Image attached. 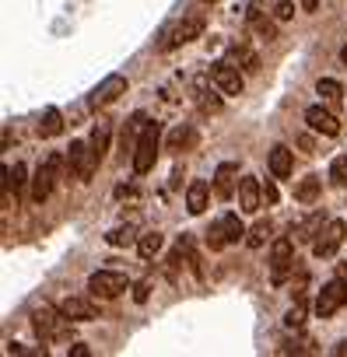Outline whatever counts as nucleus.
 Returning <instances> with one entry per match:
<instances>
[{"instance_id":"obj_13","label":"nucleus","mask_w":347,"mask_h":357,"mask_svg":"<svg viewBox=\"0 0 347 357\" xmlns=\"http://www.w3.org/2000/svg\"><path fill=\"white\" fill-rule=\"evenodd\" d=\"M239 165L235 161H225V165H218V172H214V197L218 200H232V193L239 190Z\"/></svg>"},{"instance_id":"obj_3","label":"nucleus","mask_w":347,"mask_h":357,"mask_svg":"<svg viewBox=\"0 0 347 357\" xmlns=\"http://www.w3.org/2000/svg\"><path fill=\"white\" fill-rule=\"evenodd\" d=\"M67 322L71 319H64V312L60 308H50V305H43V308L32 312V329H36L39 340H64L67 336Z\"/></svg>"},{"instance_id":"obj_26","label":"nucleus","mask_w":347,"mask_h":357,"mask_svg":"<svg viewBox=\"0 0 347 357\" xmlns=\"http://www.w3.org/2000/svg\"><path fill=\"white\" fill-rule=\"evenodd\" d=\"M232 63H239L242 70H260V60H256V53H253L246 43L232 46Z\"/></svg>"},{"instance_id":"obj_2","label":"nucleus","mask_w":347,"mask_h":357,"mask_svg":"<svg viewBox=\"0 0 347 357\" xmlns=\"http://www.w3.org/2000/svg\"><path fill=\"white\" fill-rule=\"evenodd\" d=\"M204 25H207L204 15H183L176 25L161 36V50L168 53V50H176V46H186V43L200 39V36H204Z\"/></svg>"},{"instance_id":"obj_29","label":"nucleus","mask_w":347,"mask_h":357,"mask_svg":"<svg viewBox=\"0 0 347 357\" xmlns=\"http://www.w3.org/2000/svg\"><path fill=\"white\" fill-rule=\"evenodd\" d=\"M270 221H256L253 228H249V235H246V245L249 249H260V245H267V238H270Z\"/></svg>"},{"instance_id":"obj_20","label":"nucleus","mask_w":347,"mask_h":357,"mask_svg":"<svg viewBox=\"0 0 347 357\" xmlns=\"http://www.w3.org/2000/svg\"><path fill=\"white\" fill-rule=\"evenodd\" d=\"M291 168H295V158H291V151H288L284 144H277V147L270 151V172H274L277 178H288V175H291Z\"/></svg>"},{"instance_id":"obj_34","label":"nucleus","mask_w":347,"mask_h":357,"mask_svg":"<svg viewBox=\"0 0 347 357\" xmlns=\"http://www.w3.org/2000/svg\"><path fill=\"white\" fill-rule=\"evenodd\" d=\"M295 15V4H291V0H277V8H274V18L277 22H288Z\"/></svg>"},{"instance_id":"obj_22","label":"nucleus","mask_w":347,"mask_h":357,"mask_svg":"<svg viewBox=\"0 0 347 357\" xmlns=\"http://www.w3.org/2000/svg\"><path fill=\"white\" fill-rule=\"evenodd\" d=\"M109 137H112V126H109L105 119H98V123H95V130H91V140H88V147L95 151V158H98V161L105 158V147H109Z\"/></svg>"},{"instance_id":"obj_1","label":"nucleus","mask_w":347,"mask_h":357,"mask_svg":"<svg viewBox=\"0 0 347 357\" xmlns=\"http://www.w3.org/2000/svg\"><path fill=\"white\" fill-rule=\"evenodd\" d=\"M158 144H161V126L158 123H147L144 133H137V144H133V172L137 175H144V172L154 168Z\"/></svg>"},{"instance_id":"obj_19","label":"nucleus","mask_w":347,"mask_h":357,"mask_svg":"<svg viewBox=\"0 0 347 357\" xmlns=\"http://www.w3.org/2000/svg\"><path fill=\"white\" fill-rule=\"evenodd\" d=\"M323 231V214H309L302 225H295L291 228V238L302 245V242H316V235Z\"/></svg>"},{"instance_id":"obj_17","label":"nucleus","mask_w":347,"mask_h":357,"mask_svg":"<svg viewBox=\"0 0 347 357\" xmlns=\"http://www.w3.org/2000/svg\"><path fill=\"white\" fill-rule=\"evenodd\" d=\"M246 18H249V25L256 29V36H260V39H277V25L267 18V11H263V4H260V0H253V4H249Z\"/></svg>"},{"instance_id":"obj_33","label":"nucleus","mask_w":347,"mask_h":357,"mask_svg":"<svg viewBox=\"0 0 347 357\" xmlns=\"http://www.w3.org/2000/svg\"><path fill=\"white\" fill-rule=\"evenodd\" d=\"M302 319H305V305L298 301V305L284 315V326H288V329H298V326H302Z\"/></svg>"},{"instance_id":"obj_38","label":"nucleus","mask_w":347,"mask_h":357,"mask_svg":"<svg viewBox=\"0 0 347 357\" xmlns=\"http://www.w3.org/2000/svg\"><path fill=\"white\" fill-rule=\"evenodd\" d=\"M319 8V0H302V11H316Z\"/></svg>"},{"instance_id":"obj_16","label":"nucleus","mask_w":347,"mask_h":357,"mask_svg":"<svg viewBox=\"0 0 347 357\" xmlns=\"http://www.w3.org/2000/svg\"><path fill=\"white\" fill-rule=\"evenodd\" d=\"M260 200H263V186L256 183V178H242L239 183V211H246V214H256L260 211Z\"/></svg>"},{"instance_id":"obj_12","label":"nucleus","mask_w":347,"mask_h":357,"mask_svg":"<svg viewBox=\"0 0 347 357\" xmlns=\"http://www.w3.org/2000/svg\"><path fill=\"white\" fill-rule=\"evenodd\" d=\"M119 95H126V77L123 74H109L95 91H91V98H88V109L91 112H98V109H105V105H112Z\"/></svg>"},{"instance_id":"obj_18","label":"nucleus","mask_w":347,"mask_h":357,"mask_svg":"<svg viewBox=\"0 0 347 357\" xmlns=\"http://www.w3.org/2000/svg\"><path fill=\"white\" fill-rule=\"evenodd\" d=\"M207 200H211V186L204 183V178H193L190 190H186V211L197 218V214L207 211Z\"/></svg>"},{"instance_id":"obj_32","label":"nucleus","mask_w":347,"mask_h":357,"mask_svg":"<svg viewBox=\"0 0 347 357\" xmlns=\"http://www.w3.org/2000/svg\"><path fill=\"white\" fill-rule=\"evenodd\" d=\"M330 178H333L337 186H347V154L333 158V165H330Z\"/></svg>"},{"instance_id":"obj_14","label":"nucleus","mask_w":347,"mask_h":357,"mask_svg":"<svg viewBox=\"0 0 347 357\" xmlns=\"http://www.w3.org/2000/svg\"><path fill=\"white\" fill-rule=\"evenodd\" d=\"M305 123H309L316 133H323V137H337V133H340L337 116H333L330 109H323V105H309V109H305Z\"/></svg>"},{"instance_id":"obj_9","label":"nucleus","mask_w":347,"mask_h":357,"mask_svg":"<svg viewBox=\"0 0 347 357\" xmlns=\"http://www.w3.org/2000/svg\"><path fill=\"white\" fill-rule=\"evenodd\" d=\"M295 238H277L274 245H270V277H274V284H284L288 280V273H291V266H295Z\"/></svg>"},{"instance_id":"obj_4","label":"nucleus","mask_w":347,"mask_h":357,"mask_svg":"<svg viewBox=\"0 0 347 357\" xmlns=\"http://www.w3.org/2000/svg\"><path fill=\"white\" fill-rule=\"evenodd\" d=\"M60 165H64V158H60V154H50V158L36 168V178H32V200H36V204H46V200H50L57 178H60Z\"/></svg>"},{"instance_id":"obj_28","label":"nucleus","mask_w":347,"mask_h":357,"mask_svg":"<svg viewBox=\"0 0 347 357\" xmlns=\"http://www.w3.org/2000/svg\"><path fill=\"white\" fill-rule=\"evenodd\" d=\"M316 91L323 95V102H326V105H340V95H344V88H340L333 77H323V81L316 84Z\"/></svg>"},{"instance_id":"obj_30","label":"nucleus","mask_w":347,"mask_h":357,"mask_svg":"<svg viewBox=\"0 0 347 357\" xmlns=\"http://www.w3.org/2000/svg\"><path fill=\"white\" fill-rule=\"evenodd\" d=\"M137 249H140V256H144V259H151V256L161 249V235H158V231L140 235V238H137Z\"/></svg>"},{"instance_id":"obj_6","label":"nucleus","mask_w":347,"mask_h":357,"mask_svg":"<svg viewBox=\"0 0 347 357\" xmlns=\"http://www.w3.org/2000/svg\"><path fill=\"white\" fill-rule=\"evenodd\" d=\"M344 305H347V280L337 277V280H330V284L319 291V298H316V315H319V319H330V315H337Z\"/></svg>"},{"instance_id":"obj_8","label":"nucleus","mask_w":347,"mask_h":357,"mask_svg":"<svg viewBox=\"0 0 347 357\" xmlns=\"http://www.w3.org/2000/svg\"><path fill=\"white\" fill-rule=\"evenodd\" d=\"M242 235H246V228H242L239 214H225V218H218L214 228L207 231V245H211V249H225V245L239 242Z\"/></svg>"},{"instance_id":"obj_39","label":"nucleus","mask_w":347,"mask_h":357,"mask_svg":"<svg viewBox=\"0 0 347 357\" xmlns=\"http://www.w3.org/2000/svg\"><path fill=\"white\" fill-rule=\"evenodd\" d=\"M340 60H344V63H347V46H344V50H340Z\"/></svg>"},{"instance_id":"obj_24","label":"nucleus","mask_w":347,"mask_h":357,"mask_svg":"<svg viewBox=\"0 0 347 357\" xmlns=\"http://www.w3.org/2000/svg\"><path fill=\"white\" fill-rule=\"evenodd\" d=\"M60 130H64V116H60V109H53V105H50V109L43 112V119H39L36 133H39V137H57Z\"/></svg>"},{"instance_id":"obj_37","label":"nucleus","mask_w":347,"mask_h":357,"mask_svg":"<svg viewBox=\"0 0 347 357\" xmlns=\"http://www.w3.org/2000/svg\"><path fill=\"white\" fill-rule=\"evenodd\" d=\"M88 354H91V350H88L84 343H77V347H71V357H88Z\"/></svg>"},{"instance_id":"obj_35","label":"nucleus","mask_w":347,"mask_h":357,"mask_svg":"<svg viewBox=\"0 0 347 357\" xmlns=\"http://www.w3.org/2000/svg\"><path fill=\"white\" fill-rule=\"evenodd\" d=\"M263 200H267V204H277V186H274V183L263 186Z\"/></svg>"},{"instance_id":"obj_21","label":"nucleus","mask_w":347,"mask_h":357,"mask_svg":"<svg viewBox=\"0 0 347 357\" xmlns=\"http://www.w3.org/2000/svg\"><path fill=\"white\" fill-rule=\"evenodd\" d=\"M193 95H197V105H200L204 112H218V109H221V98L207 88V77H197V81H193Z\"/></svg>"},{"instance_id":"obj_15","label":"nucleus","mask_w":347,"mask_h":357,"mask_svg":"<svg viewBox=\"0 0 347 357\" xmlns=\"http://www.w3.org/2000/svg\"><path fill=\"white\" fill-rule=\"evenodd\" d=\"M57 308H60L64 319H71V322H91V319H98V308H95V301H88V298H64Z\"/></svg>"},{"instance_id":"obj_10","label":"nucleus","mask_w":347,"mask_h":357,"mask_svg":"<svg viewBox=\"0 0 347 357\" xmlns=\"http://www.w3.org/2000/svg\"><path fill=\"white\" fill-rule=\"evenodd\" d=\"M126 287H130V280H126V273H119V270H98V273L88 277V291H91L95 298H116V294H123Z\"/></svg>"},{"instance_id":"obj_11","label":"nucleus","mask_w":347,"mask_h":357,"mask_svg":"<svg viewBox=\"0 0 347 357\" xmlns=\"http://www.w3.org/2000/svg\"><path fill=\"white\" fill-rule=\"evenodd\" d=\"M211 81L221 88V95H242V70L232 63V60H218L211 63Z\"/></svg>"},{"instance_id":"obj_27","label":"nucleus","mask_w":347,"mask_h":357,"mask_svg":"<svg viewBox=\"0 0 347 357\" xmlns=\"http://www.w3.org/2000/svg\"><path fill=\"white\" fill-rule=\"evenodd\" d=\"M22 186H25V165L4 168V193H11V190H15V197H18V193H22Z\"/></svg>"},{"instance_id":"obj_25","label":"nucleus","mask_w":347,"mask_h":357,"mask_svg":"<svg viewBox=\"0 0 347 357\" xmlns=\"http://www.w3.org/2000/svg\"><path fill=\"white\" fill-rule=\"evenodd\" d=\"M316 197H319V178H316V175L302 178V183L295 186V200H298V204H316Z\"/></svg>"},{"instance_id":"obj_23","label":"nucleus","mask_w":347,"mask_h":357,"mask_svg":"<svg viewBox=\"0 0 347 357\" xmlns=\"http://www.w3.org/2000/svg\"><path fill=\"white\" fill-rule=\"evenodd\" d=\"M197 144V130L193 126H176L168 133V151H190Z\"/></svg>"},{"instance_id":"obj_5","label":"nucleus","mask_w":347,"mask_h":357,"mask_svg":"<svg viewBox=\"0 0 347 357\" xmlns=\"http://www.w3.org/2000/svg\"><path fill=\"white\" fill-rule=\"evenodd\" d=\"M344 235H347V225H344L340 218L326 221V225H323V231H319V235H316V242H312V252H316L319 259L337 256V249L344 245Z\"/></svg>"},{"instance_id":"obj_7","label":"nucleus","mask_w":347,"mask_h":357,"mask_svg":"<svg viewBox=\"0 0 347 357\" xmlns=\"http://www.w3.org/2000/svg\"><path fill=\"white\" fill-rule=\"evenodd\" d=\"M98 165H102V161L95 158V151H91L84 140H74V144H71V151H67V168L81 178V183H88Z\"/></svg>"},{"instance_id":"obj_36","label":"nucleus","mask_w":347,"mask_h":357,"mask_svg":"<svg viewBox=\"0 0 347 357\" xmlns=\"http://www.w3.org/2000/svg\"><path fill=\"white\" fill-rule=\"evenodd\" d=\"M133 298H137V301H147V284H137V287H133Z\"/></svg>"},{"instance_id":"obj_31","label":"nucleus","mask_w":347,"mask_h":357,"mask_svg":"<svg viewBox=\"0 0 347 357\" xmlns=\"http://www.w3.org/2000/svg\"><path fill=\"white\" fill-rule=\"evenodd\" d=\"M133 228H112L109 235H105V242L112 245V249H123V245H133Z\"/></svg>"}]
</instances>
